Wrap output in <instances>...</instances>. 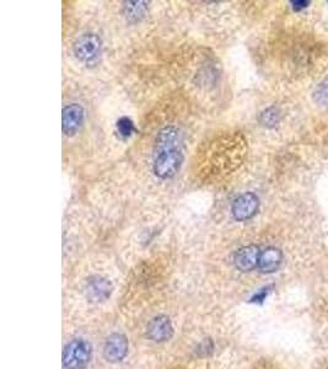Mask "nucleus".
Listing matches in <instances>:
<instances>
[{
	"mask_svg": "<svg viewBox=\"0 0 328 369\" xmlns=\"http://www.w3.org/2000/svg\"><path fill=\"white\" fill-rule=\"evenodd\" d=\"M183 163V136L176 127H165L159 132L154 148L153 170L158 178L171 179Z\"/></svg>",
	"mask_w": 328,
	"mask_h": 369,
	"instance_id": "f257e3e1",
	"label": "nucleus"
},
{
	"mask_svg": "<svg viewBox=\"0 0 328 369\" xmlns=\"http://www.w3.org/2000/svg\"><path fill=\"white\" fill-rule=\"evenodd\" d=\"M91 360V346L84 340H73L63 351V365L66 369H84Z\"/></svg>",
	"mask_w": 328,
	"mask_h": 369,
	"instance_id": "f03ea898",
	"label": "nucleus"
},
{
	"mask_svg": "<svg viewBox=\"0 0 328 369\" xmlns=\"http://www.w3.org/2000/svg\"><path fill=\"white\" fill-rule=\"evenodd\" d=\"M102 49V41L95 34H85L79 37L73 46L76 58L83 63H91L98 58Z\"/></svg>",
	"mask_w": 328,
	"mask_h": 369,
	"instance_id": "7ed1b4c3",
	"label": "nucleus"
},
{
	"mask_svg": "<svg viewBox=\"0 0 328 369\" xmlns=\"http://www.w3.org/2000/svg\"><path fill=\"white\" fill-rule=\"evenodd\" d=\"M260 208V198L253 192H245L233 201L231 206V214L233 219L245 221L256 216Z\"/></svg>",
	"mask_w": 328,
	"mask_h": 369,
	"instance_id": "20e7f679",
	"label": "nucleus"
},
{
	"mask_svg": "<svg viewBox=\"0 0 328 369\" xmlns=\"http://www.w3.org/2000/svg\"><path fill=\"white\" fill-rule=\"evenodd\" d=\"M84 122V109L78 104L68 105L63 109L62 126L63 133L66 137H71L78 133Z\"/></svg>",
	"mask_w": 328,
	"mask_h": 369,
	"instance_id": "39448f33",
	"label": "nucleus"
},
{
	"mask_svg": "<svg viewBox=\"0 0 328 369\" xmlns=\"http://www.w3.org/2000/svg\"><path fill=\"white\" fill-rule=\"evenodd\" d=\"M262 251L257 245H247L238 249L233 256V263L236 268L242 272H250L258 267V261Z\"/></svg>",
	"mask_w": 328,
	"mask_h": 369,
	"instance_id": "423d86ee",
	"label": "nucleus"
},
{
	"mask_svg": "<svg viewBox=\"0 0 328 369\" xmlns=\"http://www.w3.org/2000/svg\"><path fill=\"white\" fill-rule=\"evenodd\" d=\"M128 353V341L121 333H113L106 340L103 347L105 358L111 363H118Z\"/></svg>",
	"mask_w": 328,
	"mask_h": 369,
	"instance_id": "0eeeda50",
	"label": "nucleus"
},
{
	"mask_svg": "<svg viewBox=\"0 0 328 369\" xmlns=\"http://www.w3.org/2000/svg\"><path fill=\"white\" fill-rule=\"evenodd\" d=\"M85 289L88 298L91 301L98 303V301H103L109 298L112 291H113V287H112V283L108 279L100 276H95L89 279Z\"/></svg>",
	"mask_w": 328,
	"mask_h": 369,
	"instance_id": "6e6552de",
	"label": "nucleus"
},
{
	"mask_svg": "<svg viewBox=\"0 0 328 369\" xmlns=\"http://www.w3.org/2000/svg\"><path fill=\"white\" fill-rule=\"evenodd\" d=\"M173 333L172 324L166 316H158L148 326V336L155 342L170 340Z\"/></svg>",
	"mask_w": 328,
	"mask_h": 369,
	"instance_id": "1a4fd4ad",
	"label": "nucleus"
},
{
	"mask_svg": "<svg viewBox=\"0 0 328 369\" xmlns=\"http://www.w3.org/2000/svg\"><path fill=\"white\" fill-rule=\"evenodd\" d=\"M283 254L277 248H267L261 253L258 261V270L262 273H273L280 267Z\"/></svg>",
	"mask_w": 328,
	"mask_h": 369,
	"instance_id": "9d476101",
	"label": "nucleus"
},
{
	"mask_svg": "<svg viewBox=\"0 0 328 369\" xmlns=\"http://www.w3.org/2000/svg\"><path fill=\"white\" fill-rule=\"evenodd\" d=\"M280 121V111L277 107L272 106L265 109L264 111L261 112L260 114V122L262 126L267 127V128H273L277 126Z\"/></svg>",
	"mask_w": 328,
	"mask_h": 369,
	"instance_id": "9b49d317",
	"label": "nucleus"
},
{
	"mask_svg": "<svg viewBox=\"0 0 328 369\" xmlns=\"http://www.w3.org/2000/svg\"><path fill=\"white\" fill-rule=\"evenodd\" d=\"M146 10L145 2L143 1H129L126 4V15L131 20H139L144 16Z\"/></svg>",
	"mask_w": 328,
	"mask_h": 369,
	"instance_id": "f8f14e48",
	"label": "nucleus"
},
{
	"mask_svg": "<svg viewBox=\"0 0 328 369\" xmlns=\"http://www.w3.org/2000/svg\"><path fill=\"white\" fill-rule=\"evenodd\" d=\"M135 131V127H134L133 121L128 117H122L117 121V132L121 137L123 138H128L133 134V132Z\"/></svg>",
	"mask_w": 328,
	"mask_h": 369,
	"instance_id": "ddd939ff",
	"label": "nucleus"
},
{
	"mask_svg": "<svg viewBox=\"0 0 328 369\" xmlns=\"http://www.w3.org/2000/svg\"><path fill=\"white\" fill-rule=\"evenodd\" d=\"M290 2H292V6L295 11H300V10L302 9H306L310 5L309 0H293V1Z\"/></svg>",
	"mask_w": 328,
	"mask_h": 369,
	"instance_id": "4468645a",
	"label": "nucleus"
},
{
	"mask_svg": "<svg viewBox=\"0 0 328 369\" xmlns=\"http://www.w3.org/2000/svg\"><path fill=\"white\" fill-rule=\"evenodd\" d=\"M267 294H268V288L262 289V291L258 292V293L256 294L255 296H253L252 301H262L263 299H264L265 296H267Z\"/></svg>",
	"mask_w": 328,
	"mask_h": 369,
	"instance_id": "2eb2a0df",
	"label": "nucleus"
}]
</instances>
